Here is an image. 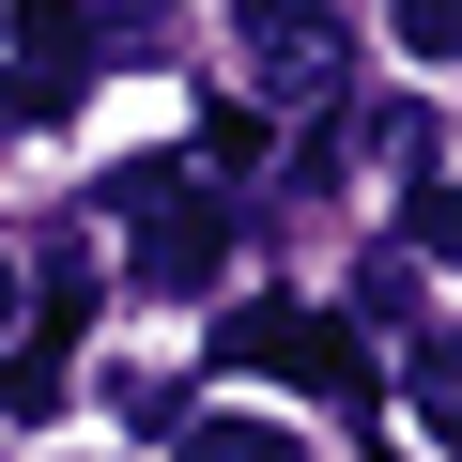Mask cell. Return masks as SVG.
<instances>
[{"instance_id":"6da1fadb","label":"cell","mask_w":462,"mask_h":462,"mask_svg":"<svg viewBox=\"0 0 462 462\" xmlns=\"http://www.w3.org/2000/svg\"><path fill=\"white\" fill-rule=\"evenodd\" d=\"M108 231H124L139 293H216V278H231V200H216V170H185V154L108 170Z\"/></svg>"},{"instance_id":"7a4b0ae2","label":"cell","mask_w":462,"mask_h":462,"mask_svg":"<svg viewBox=\"0 0 462 462\" xmlns=\"http://www.w3.org/2000/svg\"><path fill=\"white\" fill-rule=\"evenodd\" d=\"M231 62H247L263 108H324L355 78V16L339 0H231Z\"/></svg>"},{"instance_id":"3957f363","label":"cell","mask_w":462,"mask_h":462,"mask_svg":"<svg viewBox=\"0 0 462 462\" xmlns=\"http://www.w3.org/2000/svg\"><path fill=\"white\" fill-rule=\"evenodd\" d=\"M216 370H278V385H324V401H355V385H370L355 324H324V309H278V293H247V309L216 324Z\"/></svg>"},{"instance_id":"277c9868","label":"cell","mask_w":462,"mask_h":462,"mask_svg":"<svg viewBox=\"0 0 462 462\" xmlns=\"http://www.w3.org/2000/svg\"><path fill=\"white\" fill-rule=\"evenodd\" d=\"M0 32H16V124H62L78 108V78H93V16H78V0H0Z\"/></svg>"},{"instance_id":"5b68a950","label":"cell","mask_w":462,"mask_h":462,"mask_svg":"<svg viewBox=\"0 0 462 462\" xmlns=\"http://www.w3.org/2000/svg\"><path fill=\"white\" fill-rule=\"evenodd\" d=\"M401 401H416V431H431V447H462V324H431V339L401 355Z\"/></svg>"},{"instance_id":"8992f818","label":"cell","mask_w":462,"mask_h":462,"mask_svg":"<svg viewBox=\"0 0 462 462\" xmlns=\"http://www.w3.org/2000/svg\"><path fill=\"white\" fill-rule=\"evenodd\" d=\"M185 462H309V431H278V416H185Z\"/></svg>"},{"instance_id":"52a82bcc","label":"cell","mask_w":462,"mask_h":462,"mask_svg":"<svg viewBox=\"0 0 462 462\" xmlns=\"http://www.w3.org/2000/svg\"><path fill=\"white\" fill-rule=\"evenodd\" d=\"M62 401V324L47 339H16V355H0V416H47Z\"/></svg>"},{"instance_id":"ba28073f","label":"cell","mask_w":462,"mask_h":462,"mask_svg":"<svg viewBox=\"0 0 462 462\" xmlns=\"http://www.w3.org/2000/svg\"><path fill=\"white\" fill-rule=\"evenodd\" d=\"M385 32H401V62H462V0H385Z\"/></svg>"},{"instance_id":"9c48e42d","label":"cell","mask_w":462,"mask_h":462,"mask_svg":"<svg viewBox=\"0 0 462 462\" xmlns=\"http://www.w3.org/2000/svg\"><path fill=\"white\" fill-rule=\"evenodd\" d=\"M401 247H431V263H462V185H416V200H401Z\"/></svg>"},{"instance_id":"30bf717a","label":"cell","mask_w":462,"mask_h":462,"mask_svg":"<svg viewBox=\"0 0 462 462\" xmlns=\"http://www.w3.org/2000/svg\"><path fill=\"white\" fill-rule=\"evenodd\" d=\"M16 324H32V278H16V247H0V355H16Z\"/></svg>"}]
</instances>
